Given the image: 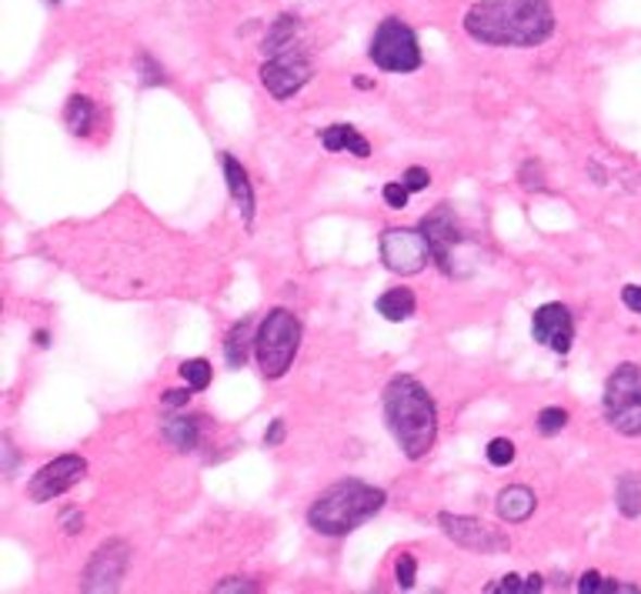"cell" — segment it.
Masks as SVG:
<instances>
[{
  "label": "cell",
  "instance_id": "4",
  "mask_svg": "<svg viewBox=\"0 0 641 594\" xmlns=\"http://www.w3.org/2000/svg\"><path fill=\"white\" fill-rule=\"evenodd\" d=\"M301 351V321L288 307H274L257 325L254 334V357L267 381H278L291 371V364Z\"/></svg>",
  "mask_w": 641,
  "mask_h": 594
},
{
  "label": "cell",
  "instance_id": "30",
  "mask_svg": "<svg viewBox=\"0 0 641 594\" xmlns=\"http://www.w3.org/2000/svg\"><path fill=\"white\" fill-rule=\"evenodd\" d=\"M137 64L144 67V74H141V84H144V87H154V84H167L164 71H161V67L154 64V58H151V54H141V58H137Z\"/></svg>",
  "mask_w": 641,
  "mask_h": 594
},
{
  "label": "cell",
  "instance_id": "37",
  "mask_svg": "<svg viewBox=\"0 0 641 594\" xmlns=\"http://www.w3.org/2000/svg\"><path fill=\"white\" fill-rule=\"evenodd\" d=\"M4 454H8V465H4V475H14V465H17V451L11 444V438H4Z\"/></svg>",
  "mask_w": 641,
  "mask_h": 594
},
{
  "label": "cell",
  "instance_id": "26",
  "mask_svg": "<svg viewBox=\"0 0 641 594\" xmlns=\"http://www.w3.org/2000/svg\"><path fill=\"white\" fill-rule=\"evenodd\" d=\"M485 458H488V465H494V468H508V465L515 462V444H512L508 438H494V441L485 447Z\"/></svg>",
  "mask_w": 641,
  "mask_h": 594
},
{
  "label": "cell",
  "instance_id": "24",
  "mask_svg": "<svg viewBox=\"0 0 641 594\" xmlns=\"http://www.w3.org/2000/svg\"><path fill=\"white\" fill-rule=\"evenodd\" d=\"M541 587H544V581L538 574H531V578L505 574V578H498L494 584H488V594H538Z\"/></svg>",
  "mask_w": 641,
  "mask_h": 594
},
{
  "label": "cell",
  "instance_id": "19",
  "mask_svg": "<svg viewBox=\"0 0 641 594\" xmlns=\"http://www.w3.org/2000/svg\"><path fill=\"white\" fill-rule=\"evenodd\" d=\"M415 311H418V301L407 288H391L378 298V314L391 325H401V321H407V317H415Z\"/></svg>",
  "mask_w": 641,
  "mask_h": 594
},
{
  "label": "cell",
  "instance_id": "17",
  "mask_svg": "<svg viewBox=\"0 0 641 594\" xmlns=\"http://www.w3.org/2000/svg\"><path fill=\"white\" fill-rule=\"evenodd\" d=\"M320 144H325L328 151H348L354 157H372L368 137L357 134V127H351V124H331L325 134H320Z\"/></svg>",
  "mask_w": 641,
  "mask_h": 594
},
{
  "label": "cell",
  "instance_id": "32",
  "mask_svg": "<svg viewBox=\"0 0 641 594\" xmlns=\"http://www.w3.org/2000/svg\"><path fill=\"white\" fill-rule=\"evenodd\" d=\"M214 591H217V594H227V591H244V594H254V591H257V584H254V581H244V578H224V581H217V584H214Z\"/></svg>",
  "mask_w": 641,
  "mask_h": 594
},
{
  "label": "cell",
  "instance_id": "39",
  "mask_svg": "<svg viewBox=\"0 0 641 594\" xmlns=\"http://www.w3.org/2000/svg\"><path fill=\"white\" fill-rule=\"evenodd\" d=\"M48 4H61V0H48Z\"/></svg>",
  "mask_w": 641,
  "mask_h": 594
},
{
  "label": "cell",
  "instance_id": "2",
  "mask_svg": "<svg viewBox=\"0 0 641 594\" xmlns=\"http://www.w3.org/2000/svg\"><path fill=\"white\" fill-rule=\"evenodd\" d=\"M385 421H388V431L394 434V441L407 462L428 458V451L438 441V407L418 378L398 375L388 381Z\"/></svg>",
  "mask_w": 641,
  "mask_h": 594
},
{
  "label": "cell",
  "instance_id": "14",
  "mask_svg": "<svg viewBox=\"0 0 641 594\" xmlns=\"http://www.w3.org/2000/svg\"><path fill=\"white\" fill-rule=\"evenodd\" d=\"M221 167H224V180H227V191H231V201L238 204L244 224H254V188L248 180V170L241 167V161L235 154H221Z\"/></svg>",
  "mask_w": 641,
  "mask_h": 594
},
{
  "label": "cell",
  "instance_id": "33",
  "mask_svg": "<svg viewBox=\"0 0 641 594\" xmlns=\"http://www.w3.org/2000/svg\"><path fill=\"white\" fill-rule=\"evenodd\" d=\"M191 384L188 388H174V391H164V397H161V404L164 407H185L188 401H191Z\"/></svg>",
  "mask_w": 641,
  "mask_h": 594
},
{
  "label": "cell",
  "instance_id": "28",
  "mask_svg": "<svg viewBox=\"0 0 641 594\" xmlns=\"http://www.w3.org/2000/svg\"><path fill=\"white\" fill-rule=\"evenodd\" d=\"M394 574H398V584H401V587H415V578H418V561H415V555H398Z\"/></svg>",
  "mask_w": 641,
  "mask_h": 594
},
{
  "label": "cell",
  "instance_id": "7",
  "mask_svg": "<svg viewBox=\"0 0 641 594\" xmlns=\"http://www.w3.org/2000/svg\"><path fill=\"white\" fill-rule=\"evenodd\" d=\"M381 261L394 274H418L435 261L431 244L425 231H411V227H388L381 235Z\"/></svg>",
  "mask_w": 641,
  "mask_h": 594
},
{
  "label": "cell",
  "instance_id": "15",
  "mask_svg": "<svg viewBox=\"0 0 641 594\" xmlns=\"http://www.w3.org/2000/svg\"><path fill=\"white\" fill-rule=\"evenodd\" d=\"M535 508H538V497H535V491L525 488V484H508L505 491L498 494V501H494L498 518L508 521V525L528 521V518L535 515Z\"/></svg>",
  "mask_w": 641,
  "mask_h": 594
},
{
  "label": "cell",
  "instance_id": "20",
  "mask_svg": "<svg viewBox=\"0 0 641 594\" xmlns=\"http://www.w3.org/2000/svg\"><path fill=\"white\" fill-rule=\"evenodd\" d=\"M298 30H301V21L291 17V14H281L278 21L271 24L267 37H264V48H261L264 58L281 54V51H288V48H298Z\"/></svg>",
  "mask_w": 641,
  "mask_h": 594
},
{
  "label": "cell",
  "instance_id": "34",
  "mask_svg": "<svg viewBox=\"0 0 641 594\" xmlns=\"http://www.w3.org/2000/svg\"><path fill=\"white\" fill-rule=\"evenodd\" d=\"M281 441H285V418H274L271 428L264 431V444H267V447H278Z\"/></svg>",
  "mask_w": 641,
  "mask_h": 594
},
{
  "label": "cell",
  "instance_id": "25",
  "mask_svg": "<svg viewBox=\"0 0 641 594\" xmlns=\"http://www.w3.org/2000/svg\"><path fill=\"white\" fill-rule=\"evenodd\" d=\"M180 378H185V384H191L194 391H204L211 384V364L204 357L185 361L180 364Z\"/></svg>",
  "mask_w": 641,
  "mask_h": 594
},
{
  "label": "cell",
  "instance_id": "13",
  "mask_svg": "<svg viewBox=\"0 0 641 594\" xmlns=\"http://www.w3.org/2000/svg\"><path fill=\"white\" fill-rule=\"evenodd\" d=\"M531 338L555 354H568L575 344V317L565 304H541L531 314Z\"/></svg>",
  "mask_w": 641,
  "mask_h": 594
},
{
  "label": "cell",
  "instance_id": "31",
  "mask_svg": "<svg viewBox=\"0 0 641 594\" xmlns=\"http://www.w3.org/2000/svg\"><path fill=\"white\" fill-rule=\"evenodd\" d=\"M401 180H404V188H407L411 194H415V191H425V188L431 185V174H428L425 167H407Z\"/></svg>",
  "mask_w": 641,
  "mask_h": 594
},
{
  "label": "cell",
  "instance_id": "18",
  "mask_svg": "<svg viewBox=\"0 0 641 594\" xmlns=\"http://www.w3.org/2000/svg\"><path fill=\"white\" fill-rule=\"evenodd\" d=\"M254 347V338H251V317H241V321L227 331L224 338V361H227V368H244L248 364V354Z\"/></svg>",
  "mask_w": 641,
  "mask_h": 594
},
{
  "label": "cell",
  "instance_id": "29",
  "mask_svg": "<svg viewBox=\"0 0 641 594\" xmlns=\"http://www.w3.org/2000/svg\"><path fill=\"white\" fill-rule=\"evenodd\" d=\"M385 204L391 207V211H401V207H407V198H411V191L404 188V180H391V185H385Z\"/></svg>",
  "mask_w": 641,
  "mask_h": 594
},
{
  "label": "cell",
  "instance_id": "10",
  "mask_svg": "<svg viewBox=\"0 0 641 594\" xmlns=\"http://www.w3.org/2000/svg\"><path fill=\"white\" fill-rule=\"evenodd\" d=\"M127 565H130V544L121 538H111L98 547L95 558H90L80 587L84 591H117L127 574Z\"/></svg>",
  "mask_w": 641,
  "mask_h": 594
},
{
  "label": "cell",
  "instance_id": "3",
  "mask_svg": "<svg viewBox=\"0 0 641 594\" xmlns=\"http://www.w3.org/2000/svg\"><path fill=\"white\" fill-rule=\"evenodd\" d=\"M385 501L388 494L375 484L341 481L314 497V505L307 508V525L325 538H344L354 528L368 525L385 508Z\"/></svg>",
  "mask_w": 641,
  "mask_h": 594
},
{
  "label": "cell",
  "instance_id": "1",
  "mask_svg": "<svg viewBox=\"0 0 641 594\" xmlns=\"http://www.w3.org/2000/svg\"><path fill=\"white\" fill-rule=\"evenodd\" d=\"M465 34L485 48H538L555 34L552 0H478L465 14Z\"/></svg>",
  "mask_w": 641,
  "mask_h": 594
},
{
  "label": "cell",
  "instance_id": "9",
  "mask_svg": "<svg viewBox=\"0 0 641 594\" xmlns=\"http://www.w3.org/2000/svg\"><path fill=\"white\" fill-rule=\"evenodd\" d=\"M84 478H87V462L80 458V454H61V458L48 462L30 478L27 494H30V501H37V505H48V501L67 494Z\"/></svg>",
  "mask_w": 641,
  "mask_h": 594
},
{
  "label": "cell",
  "instance_id": "36",
  "mask_svg": "<svg viewBox=\"0 0 641 594\" xmlns=\"http://www.w3.org/2000/svg\"><path fill=\"white\" fill-rule=\"evenodd\" d=\"M61 525H64L67 534H80V531H84V515H80V511H64Z\"/></svg>",
  "mask_w": 641,
  "mask_h": 594
},
{
  "label": "cell",
  "instance_id": "6",
  "mask_svg": "<svg viewBox=\"0 0 641 594\" xmlns=\"http://www.w3.org/2000/svg\"><path fill=\"white\" fill-rule=\"evenodd\" d=\"M368 58L375 61V67L391 71V74H411L422 67V48L418 37L401 17H385L372 37V51Z\"/></svg>",
  "mask_w": 641,
  "mask_h": 594
},
{
  "label": "cell",
  "instance_id": "21",
  "mask_svg": "<svg viewBox=\"0 0 641 594\" xmlns=\"http://www.w3.org/2000/svg\"><path fill=\"white\" fill-rule=\"evenodd\" d=\"M95 117H98V111H95V101H90V98H84V94H74V98H67V108H64V124H67V130H71L74 137H84V134H90V127H95Z\"/></svg>",
  "mask_w": 641,
  "mask_h": 594
},
{
  "label": "cell",
  "instance_id": "8",
  "mask_svg": "<svg viewBox=\"0 0 641 594\" xmlns=\"http://www.w3.org/2000/svg\"><path fill=\"white\" fill-rule=\"evenodd\" d=\"M311 80V61L301 48H288L281 54H271L261 64V84L274 101H288Z\"/></svg>",
  "mask_w": 641,
  "mask_h": 594
},
{
  "label": "cell",
  "instance_id": "22",
  "mask_svg": "<svg viewBox=\"0 0 641 594\" xmlns=\"http://www.w3.org/2000/svg\"><path fill=\"white\" fill-rule=\"evenodd\" d=\"M615 505L625 518H638L641 515V478L638 475H621L618 488H615Z\"/></svg>",
  "mask_w": 641,
  "mask_h": 594
},
{
  "label": "cell",
  "instance_id": "5",
  "mask_svg": "<svg viewBox=\"0 0 641 594\" xmlns=\"http://www.w3.org/2000/svg\"><path fill=\"white\" fill-rule=\"evenodd\" d=\"M602 407H605V421L618 434L641 438V368L638 364L625 361L608 375Z\"/></svg>",
  "mask_w": 641,
  "mask_h": 594
},
{
  "label": "cell",
  "instance_id": "35",
  "mask_svg": "<svg viewBox=\"0 0 641 594\" xmlns=\"http://www.w3.org/2000/svg\"><path fill=\"white\" fill-rule=\"evenodd\" d=\"M621 301H625L628 311L641 314V285H628V288L621 291Z\"/></svg>",
  "mask_w": 641,
  "mask_h": 594
},
{
  "label": "cell",
  "instance_id": "12",
  "mask_svg": "<svg viewBox=\"0 0 641 594\" xmlns=\"http://www.w3.org/2000/svg\"><path fill=\"white\" fill-rule=\"evenodd\" d=\"M422 231H425V238H428V244H431V254H435L438 267H441L444 274H454L451 254H454L457 244L465 241V235H462V224H457L451 204H438L431 214H425Z\"/></svg>",
  "mask_w": 641,
  "mask_h": 594
},
{
  "label": "cell",
  "instance_id": "23",
  "mask_svg": "<svg viewBox=\"0 0 641 594\" xmlns=\"http://www.w3.org/2000/svg\"><path fill=\"white\" fill-rule=\"evenodd\" d=\"M578 591H581V594H638L641 587H638V584H625V581L602 578L599 571H588V574H581Z\"/></svg>",
  "mask_w": 641,
  "mask_h": 594
},
{
  "label": "cell",
  "instance_id": "27",
  "mask_svg": "<svg viewBox=\"0 0 641 594\" xmlns=\"http://www.w3.org/2000/svg\"><path fill=\"white\" fill-rule=\"evenodd\" d=\"M565 425H568V410L565 407H544L538 415V431L544 438H555Z\"/></svg>",
  "mask_w": 641,
  "mask_h": 594
},
{
  "label": "cell",
  "instance_id": "11",
  "mask_svg": "<svg viewBox=\"0 0 641 594\" xmlns=\"http://www.w3.org/2000/svg\"><path fill=\"white\" fill-rule=\"evenodd\" d=\"M438 525H441V531H444L454 544L468 547V552L498 555V552H508V547H512L508 534H501V531L488 528V525L478 521V518H465V515H448V511H441V515H438Z\"/></svg>",
  "mask_w": 641,
  "mask_h": 594
},
{
  "label": "cell",
  "instance_id": "38",
  "mask_svg": "<svg viewBox=\"0 0 641 594\" xmlns=\"http://www.w3.org/2000/svg\"><path fill=\"white\" fill-rule=\"evenodd\" d=\"M354 87H361V90H368V87H375V84H372L368 77H357V80H354Z\"/></svg>",
  "mask_w": 641,
  "mask_h": 594
},
{
  "label": "cell",
  "instance_id": "16",
  "mask_svg": "<svg viewBox=\"0 0 641 594\" xmlns=\"http://www.w3.org/2000/svg\"><path fill=\"white\" fill-rule=\"evenodd\" d=\"M161 438L174 447V451H194L201 444V418L198 415H177L167 418L161 428Z\"/></svg>",
  "mask_w": 641,
  "mask_h": 594
}]
</instances>
